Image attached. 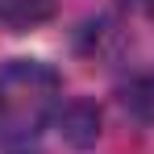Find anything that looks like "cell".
I'll use <instances>...</instances> for the list:
<instances>
[{
    "mask_svg": "<svg viewBox=\"0 0 154 154\" xmlns=\"http://www.w3.org/2000/svg\"><path fill=\"white\" fill-rule=\"evenodd\" d=\"M63 100V79L38 58H13L0 67V146H21L50 125Z\"/></svg>",
    "mask_w": 154,
    "mask_h": 154,
    "instance_id": "1",
    "label": "cell"
},
{
    "mask_svg": "<svg viewBox=\"0 0 154 154\" xmlns=\"http://www.w3.org/2000/svg\"><path fill=\"white\" fill-rule=\"evenodd\" d=\"M121 104L137 121H154V71H142L129 83H121Z\"/></svg>",
    "mask_w": 154,
    "mask_h": 154,
    "instance_id": "3",
    "label": "cell"
},
{
    "mask_svg": "<svg viewBox=\"0 0 154 154\" xmlns=\"http://www.w3.org/2000/svg\"><path fill=\"white\" fill-rule=\"evenodd\" d=\"M54 13L50 0H0V25L4 29H29Z\"/></svg>",
    "mask_w": 154,
    "mask_h": 154,
    "instance_id": "2",
    "label": "cell"
}]
</instances>
